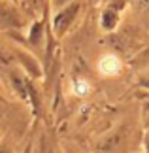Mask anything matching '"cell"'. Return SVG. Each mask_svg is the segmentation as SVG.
<instances>
[{
	"label": "cell",
	"instance_id": "4",
	"mask_svg": "<svg viewBox=\"0 0 149 153\" xmlns=\"http://www.w3.org/2000/svg\"><path fill=\"white\" fill-rule=\"evenodd\" d=\"M77 87H79V89H77V93H79V95H83V93L87 91V85L83 83V81H79V85H77Z\"/></svg>",
	"mask_w": 149,
	"mask_h": 153
},
{
	"label": "cell",
	"instance_id": "1",
	"mask_svg": "<svg viewBox=\"0 0 149 153\" xmlns=\"http://www.w3.org/2000/svg\"><path fill=\"white\" fill-rule=\"evenodd\" d=\"M76 11H77V6H70L68 10H64L62 13L57 15V19H55V30H57L59 34H62V32L68 28L70 21H72L74 15H76Z\"/></svg>",
	"mask_w": 149,
	"mask_h": 153
},
{
	"label": "cell",
	"instance_id": "2",
	"mask_svg": "<svg viewBox=\"0 0 149 153\" xmlns=\"http://www.w3.org/2000/svg\"><path fill=\"white\" fill-rule=\"evenodd\" d=\"M119 68H121V62H119V59L111 57V55L102 57V61H100V70H102L104 74H108V76L115 74Z\"/></svg>",
	"mask_w": 149,
	"mask_h": 153
},
{
	"label": "cell",
	"instance_id": "3",
	"mask_svg": "<svg viewBox=\"0 0 149 153\" xmlns=\"http://www.w3.org/2000/svg\"><path fill=\"white\" fill-rule=\"evenodd\" d=\"M8 19H10V11L0 6V21H8Z\"/></svg>",
	"mask_w": 149,
	"mask_h": 153
}]
</instances>
